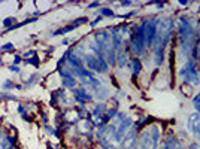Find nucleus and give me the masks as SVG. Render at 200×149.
<instances>
[{
    "label": "nucleus",
    "instance_id": "nucleus-12",
    "mask_svg": "<svg viewBox=\"0 0 200 149\" xmlns=\"http://www.w3.org/2000/svg\"><path fill=\"white\" fill-rule=\"evenodd\" d=\"M131 64H133V73H135V74H138V73L142 70V63H141L139 58H133V60H131Z\"/></svg>",
    "mask_w": 200,
    "mask_h": 149
},
{
    "label": "nucleus",
    "instance_id": "nucleus-7",
    "mask_svg": "<svg viewBox=\"0 0 200 149\" xmlns=\"http://www.w3.org/2000/svg\"><path fill=\"white\" fill-rule=\"evenodd\" d=\"M73 94H75V98H76V102H79V103H87V102H90L91 100V94H88L85 90H82V88H76V90H73Z\"/></svg>",
    "mask_w": 200,
    "mask_h": 149
},
{
    "label": "nucleus",
    "instance_id": "nucleus-10",
    "mask_svg": "<svg viewBox=\"0 0 200 149\" xmlns=\"http://www.w3.org/2000/svg\"><path fill=\"white\" fill-rule=\"evenodd\" d=\"M76 27H78V26H75V24H70V26H66V27H63V29H58V30L52 32V36L64 34V33H67V32H72V30H75Z\"/></svg>",
    "mask_w": 200,
    "mask_h": 149
},
{
    "label": "nucleus",
    "instance_id": "nucleus-11",
    "mask_svg": "<svg viewBox=\"0 0 200 149\" xmlns=\"http://www.w3.org/2000/svg\"><path fill=\"white\" fill-rule=\"evenodd\" d=\"M16 24V18L15 16H6L5 19H3V27L5 29H11V27H14Z\"/></svg>",
    "mask_w": 200,
    "mask_h": 149
},
{
    "label": "nucleus",
    "instance_id": "nucleus-25",
    "mask_svg": "<svg viewBox=\"0 0 200 149\" xmlns=\"http://www.w3.org/2000/svg\"><path fill=\"white\" fill-rule=\"evenodd\" d=\"M199 103H200V92H199V94H196V97L193 98V105H194V106H197Z\"/></svg>",
    "mask_w": 200,
    "mask_h": 149
},
{
    "label": "nucleus",
    "instance_id": "nucleus-28",
    "mask_svg": "<svg viewBox=\"0 0 200 149\" xmlns=\"http://www.w3.org/2000/svg\"><path fill=\"white\" fill-rule=\"evenodd\" d=\"M97 6H100V3H99V2H93V3L88 5V8H97Z\"/></svg>",
    "mask_w": 200,
    "mask_h": 149
},
{
    "label": "nucleus",
    "instance_id": "nucleus-21",
    "mask_svg": "<svg viewBox=\"0 0 200 149\" xmlns=\"http://www.w3.org/2000/svg\"><path fill=\"white\" fill-rule=\"evenodd\" d=\"M45 128H47V131H48L49 134H54V136H58V133H57V130H55L54 127H49V125H47Z\"/></svg>",
    "mask_w": 200,
    "mask_h": 149
},
{
    "label": "nucleus",
    "instance_id": "nucleus-1",
    "mask_svg": "<svg viewBox=\"0 0 200 149\" xmlns=\"http://www.w3.org/2000/svg\"><path fill=\"white\" fill-rule=\"evenodd\" d=\"M143 27V36H145V45L146 46H152L154 37L157 34V27H158V21L152 18V19H143L142 22Z\"/></svg>",
    "mask_w": 200,
    "mask_h": 149
},
{
    "label": "nucleus",
    "instance_id": "nucleus-20",
    "mask_svg": "<svg viewBox=\"0 0 200 149\" xmlns=\"http://www.w3.org/2000/svg\"><path fill=\"white\" fill-rule=\"evenodd\" d=\"M85 21H88L85 16H82V18H76L75 21H73V24H75V26H79V24H84Z\"/></svg>",
    "mask_w": 200,
    "mask_h": 149
},
{
    "label": "nucleus",
    "instance_id": "nucleus-14",
    "mask_svg": "<svg viewBox=\"0 0 200 149\" xmlns=\"http://www.w3.org/2000/svg\"><path fill=\"white\" fill-rule=\"evenodd\" d=\"M100 15L102 16H114L115 14H114L112 9H109V8H102L100 9Z\"/></svg>",
    "mask_w": 200,
    "mask_h": 149
},
{
    "label": "nucleus",
    "instance_id": "nucleus-32",
    "mask_svg": "<svg viewBox=\"0 0 200 149\" xmlns=\"http://www.w3.org/2000/svg\"><path fill=\"white\" fill-rule=\"evenodd\" d=\"M194 107H196V110H197V113H200V103H199L197 106H194Z\"/></svg>",
    "mask_w": 200,
    "mask_h": 149
},
{
    "label": "nucleus",
    "instance_id": "nucleus-4",
    "mask_svg": "<svg viewBox=\"0 0 200 149\" xmlns=\"http://www.w3.org/2000/svg\"><path fill=\"white\" fill-rule=\"evenodd\" d=\"M84 61L87 63L88 69H91V70H94V72H102V73H103V70H102V66H100V63H99L97 55L94 57V55H91V54H87V55L84 57Z\"/></svg>",
    "mask_w": 200,
    "mask_h": 149
},
{
    "label": "nucleus",
    "instance_id": "nucleus-15",
    "mask_svg": "<svg viewBox=\"0 0 200 149\" xmlns=\"http://www.w3.org/2000/svg\"><path fill=\"white\" fill-rule=\"evenodd\" d=\"M105 109H106V106H105V105H99V106L94 109V112H93V113L97 116V115H100L102 112H105Z\"/></svg>",
    "mask_w": 200,
    "mask_h": 149
},
{
    "label": "nucleus",
    "instance_id": "nucleus-5",
    "mask_svg": "<svg viewBox=\"0 0 200 149\" xmlns=\"http://www.w3.org/2000/svg\"><path fill=\"white\" fill-rule=\"evenodd\" d=\"M123 148L124 149H136V131L135 130L127 133V136L124 137V142H123Z\"/></svg>",
    "mask_w": 200,
    "mask_h": 149
},
{
    "label": "nucleus",
    "instance_id": "nucleus-8",
    "mask_svg": "<svg viewBox=\"0 0 200 149\" xmlns=\"http://www.w3.org/2000/svg\"><path fill=\"white\" fill-rule=\"evenodd\" d=\"M199 124H200V113H193V115H190V118H188V128L191 130V131H194L196 133V130H197V127H199Z\"/></svg>",
    "mask_w": 200,
    "mask_h": 149
},
{
    "label": "nucleus",
    "instance_id": "nucleus-17",
    "mask_svg": "<svg viewBox=\"0 0 200 149\" xmlns=\"http://www.w3.org/2000/svg\"><path fill=\"white\" fill-rule=\"evenodd\" d=\"M0 98H5V100H16V97H15V95H11V94H8V92L0 94Z\"/></svg>",
    "mask_w": 200,
    "mask_h": 149
},
{
    "label": "nucleus",
    "instance_id": "nucleus-23",
    "mask_svg": "<svg viewBox=\"0 0 200 149\" xmlns=\"http://www.w3.org/2000/svg\"><path fill=\"white\" fill-rule=\"evenodd\" d=\"M102 19H103V16H102V15H100V16H97V18H96L94 21H91V24H90V26H91V27H94V26H97V24H99V22H100Z\"/></svg>",
    "mask_w": 200,
    "mask_h": 149
},
{
    "label": "nucleus",
    "instance_id": "nucleus-22",
    "mask_svg": "<svg viewBox=\"0 0 200 149\" xmlns=\"http://www.w3.org/2000/svg\"><path fill=\"white\" fill-rule=\"evenodd\" d=\"M21 61H23V57H21V55H15L14 57V66H18Z\"/></svg>",
    "mask_w": 200,
    "mask_h": 149
},
{
    "label": "nucleus",
    "instance_id": "nucleus-6",
    "mask_svg": "<svg viewBox=\"0 0 200 149\" xmlns=\"http://www.w3.org/2000/svg\"><path fill=\"white\" fill-rule=\"evenodd\" d=\"M60 73H61V76H63V87H66V88H75L76 79L70 74V72H67V70H61V69H60Z\"/></svg>",
    "mask_w": 200,
    "mask_h": 149
},
{
    "label": "nucleus",
    "instance_id": "nucleus-27",
    "mask_svg": "<svg viewBox=\"0 0 200 149\" xmlns=\"http://www.w3.org/2000/svg\"><path fill=\"white\" fill-rule=\"evenodd\" d=\"M30 55H36V51H27V52L24 54V57H26L27 60H29V57H30Z\"/></svg>",
    "mask_w": 200,
    "mask_h": 149
},
{
    "label": "nucleus",
    "instance_id": "nucleus-33",
    "mask_svg": "<svg viewBox=\"0 0 200 149\" xmlns=\"http://www.w3.org/2000/svg\"><path fill=\"white\" fill-rule=\"evenodd\" d=\"M0 63H2V57H0Z\"/></svg>",
    "mask_w": 200,
    "mask_h": 149
},
{
    "label": "nucleus",
    "instance_id": "nucleus-16",
    "mask_svg": "<svg viewBox=\"0 0 200 149\" xmlns=\"http://www.w3.org/2000/svg\"><path fill=\"white\" fill-rule=\"evenodd\" d=\"M0 49H2V51H12V49H14V43L8 42V43H5L3 46H0Z\"/></svg>",
    "mask_w": 200,
    "mask_h": 149
},
{
    "label": "nucleus",
    "instance_id": "nucleus-30",
    "mask_svg": "<svg viewBox=\"0 0 200 149\" xmlns=\"http://www.w3.org/2000/svg\"><path fill=\"white\" fill-rule=\"evenodd\" d=\"M16 110H18V112H19L21 115H23V113H24V107H23V106H21V105H19L18 107H16Z\"/></svg>",
    "mask_w": 200,
    "mask_h": 149
},
{
    "label": "nucleus",
    "instance_id": "nucleus-3",
    "mask_svg": "<svg viewBox=\"0 0 200 149\" xmlns=\"http://www.w3.org/2000/svg\"><path fill=\"white\" fill-rule=\"evenodd\" d=\"M131 124H133L131 118H125L124 121H121L118 124V128H115V142H123L124 140L125 134L128 133V128L131 127Z\"/></svg>",
    "mask_w": 200,
    "mask_h": 149
},
{
    "label": "nucleus",
    "instance_id": "nucleus-13",
    "mask_svg": "<svg viewBox=\"0 0 200 149\" xmlns=\"http://www.w3.org/2000/svg\"><path fill=\"white\" fill-rule=\"evenodd\" d=\"M117 58H118V66H120V67H124V64H125V61H127V55H125V52H124V51H120Z\"/></svg>",
    "mask_w": 200,
    "mask_h": 149
},
{
    "label": "nucleus",
    "instance_id": "nucleus-2",
    "mask_svg": "<svg viewBox=\"0 0 200 149\" xmlns=\"http://www.w3.org/2000/svg\"><path fill=\"white\" fill-rule=\"evenodd\" d=\"M145 36H143V27L142 24L139 27H136L135 33L131 34V49L136 52V55H141L145 49Z\"/></svg>",
    "mask_w": 200,
    "mask_h": 149
},
{
    "label": "nucleus",
    "instance_id": "nucleus-9",
    "mask_svg": "<svg viewBox=\"0 0 200 149\" xmlns=\"http://www.w3.org/2000/svg\"><path fill=\"white\" fill-rule=\"evenodd\" d=\"M67 55H69V57H67V61H69L75 69H81V67H82V66H81V60H79L78 55H75V54H72V52H69Z\"/></svg>",
    "mask_w": 200,
    "mask_h": 149
},
{
    "label": "nucleus",
    "instance_id": "nucleus-18",
    "mask_svg": "<svg viewBox=\"0 0 200 149\" xmlns=\"http://www.w3.org/2000/svg\"><path fill=\"white\" fill-rule=\"evenodd\" d=\"M26 63L27 64H34V66H37L39 64V57H33V58H29V60H26Z\"/></svg>",
    "mask_w": 200,
    "mask_h": 149
},
{
    "label": "nucleus",
    "instance_id": "nucleus-31",
    "mask_svg": "<svg viewBox=\"0 0 200 149\" xmlns=\"http://www.w3.org/2000/svg\"><path fill=\"white\" fill-rule=\"evenodd\" d=\"M131 5V2H121V6H128Z\"/></svg>",
    "mask_w": 200,
    "mask_h": 149
},
{
    "label": "nucleus",
    "instance_id": "nucleus-19",
    "mask_svg": "<svg viewBox=\"0 0 200 149\" xmlns=\"http://www.w3.org/2000/svg\"><path fill=\"white\" fill-rule=\"evenodd\" d=\"M12 88H15V85L8 79V81H5V84H3V90H12Z\"/></svg>",
    "mask_w": 200,
    "mask_h": 149
},
{
    "label": "nucleus",
    "instance_id": "nucleus-29",
    "mask_svg": "<svg viewBox=\"0 0 200 149\" xmlns=\"http://www.w3.org/2000/svg\"><path fill=\"white\" fill-rule=\"evenodd\" d=\"M21 118H23V119H24V121H30V118H29V115H27V113H26V112H24V113H23V115H21Z\"/></svg>",
    "mask_w": 200,
    "mask_h": 149
},
{
    "label": "nucleus",
    "instance_id": "nucleus-26",
    "mask_svg": "<svg viewBox=\"0 0 200 149\" xmlns=\"http://www.w3.org/2000/svg\"><path fill=\"white\" fill-rule=\"evenodd\" d=\"M36 78H37V74H36V73H34V74H32V76H30V79L26 82V85H32V84L34 82V79H36Z\"/></svg>",
    "mask_w": 200,
    "mask_h": 149
},
{
    "label": "nucleus",
    "instance_id": "nucleus-24",
    "mask_svg": "<svg viewBox=\"0 0 200 149\" xmlns=\"http://www.w3.org/2000/svg\"><path fill=\"white\" fill-rule=\"evenodd\" d=\"M8 69H9L11 72H14V73H19V67H18V66H14V64H11Z\"/></svg>",
    "mask_w": 200,
    "mask_h": 149
}]
</instances>
